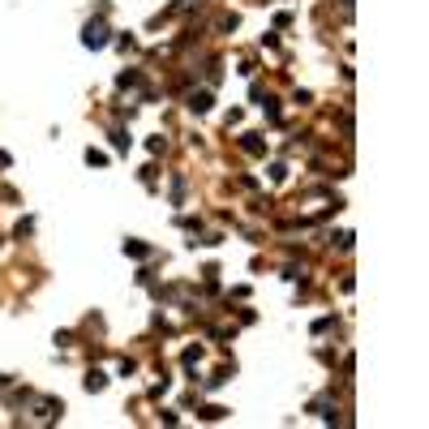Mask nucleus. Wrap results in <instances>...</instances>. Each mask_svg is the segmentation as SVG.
I'll return each instance as SVG.
<instances>
[{
	"label": "nucleus",
	"mask_w": 429,
	"mask_h": 429,
	"mask_svg": "<svg viewBox=\"0 0 429 429\" xmlns=\"http://www.w3.org/2000/svg\"><path fill=\"white\" fill-rule=\"evenodd\" d=\"M82 43H86V47H103V43H107V26H103V22H90Z\"/></svg>",
	"instance_id": "1"
}]
</instances>
